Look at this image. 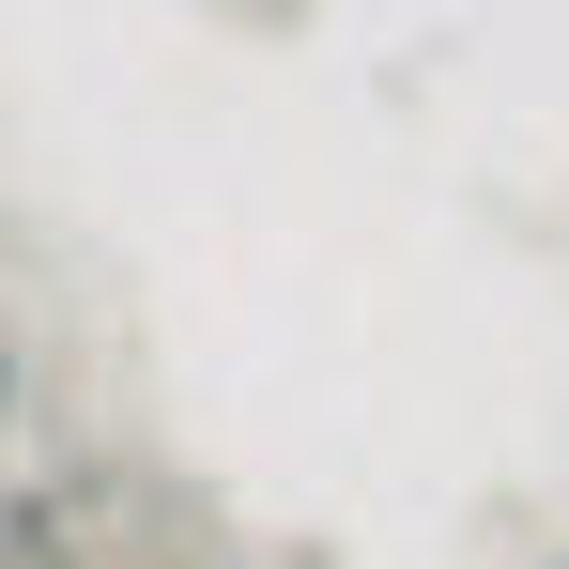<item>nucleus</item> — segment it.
Returning <instances> with one entry per match:
<instances>
[{"label":"nucleus","mask_w":569,"mask_h":569,"mask_svg":"<svg viewBox=\"0 0 569 569\" xmlns=\"http://www.w3.org/2000/svg\"><path fill=\"white\" fill-rule=\"evenodd\" d=\"M0 416H16V339H0Z\"/></svg>","instance_id":"nucleus-1"}]
</instances>
